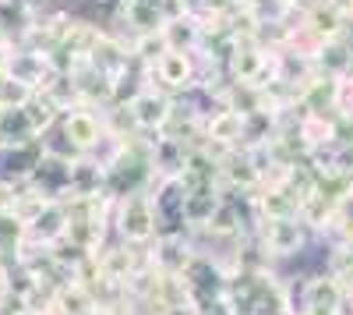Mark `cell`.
Segmentation results:
<instances>
[{
  "instance_id": "4",
  "label": "cell",
  "mask_w": 353,
  "mask_h": 315,
  "mask_svg": "<svg viewBox=\"0 0 353 315\" xmlns=\"http://www.w3.org/2000/svg\"><path fill=\"white\" fill-rule=\"evenodd\" d=\"M149 71L166 85L170 93H188V89H194V57H191V50L170 46L156 64H149Z\"/></svg>"
},
{
  "instance_id": "3",
  "label": "cell",
  "mask_w": 353,
  "mask_h": 315,
  "mask_svg": "<svg viewBox=\"0 0 353 315\" xmlns=\"http://www.w3.org/2000/svg\"><path fill=\"white\" fill-rule=\"evenodd\" d=\"M61 138H68L71 146L85 156L96 146H103L106 138V124L99 113H92V106H71L61 113Z\"/></svg>"
},
{
  "instance_id": "1",
  "label": "cell",
  "mask_w": 353,
  "mask_h": 315,
  "mask_svg": "<svg viewBox=\"0 0 353 315\" xmlns=\"http://www.w3.org/2000/svg\"><path fill=\"white\" fill-rule=\"evenodd\" d=\"M117 234H121L128 245H152L159 234V220H156V202L152 191L134 188L128 195H117Z\"/></svg>"
},
{
  "instance_id": "6",
  "label": "cell",
  "mask_w": 353,
  "mask_h": 315,
  "mask_svg": "<svg viewBox=\"0 0 353 315\" xmlns=\"http://www.w3.org/2000/svg\"><path fill=\"white\" fill-rule=\"evenodd\" d=\"M43 315H61V312H53V308H46V312H43Z\"/></svg>"
},
{
  "instance_id": "2",
  "label": "cell",
  "mask_w": 353,
  "mask_h": 315,
  "mask_svg": "<svg viewBox=\"0 0 353 315\" xmlns=\"http://www.w3.org/2000/svg\"><path fill=\"white\" fill-rule=\"evenodd\" d=\"M258 245L272 259L301 255L307 245V223L301 216H279V220H258Z\"/></svg>"
},
{
  "instance_id": "5",
  "label": "cell",
  "mask_w": 353,
  "mask_h": 315,
  "mask_svg": "<svg viewBox=\"0 0 353 315\" xmlns=\"http://www.w3.org/2000/svg\"><path fill=\"white\" fill-rule=\"evenodd\" d=\"M128 110H131L138 131H163L170 113H173V99L166 93H156V89H138L131 96Z\"/></svg>"
}]
</instances>
